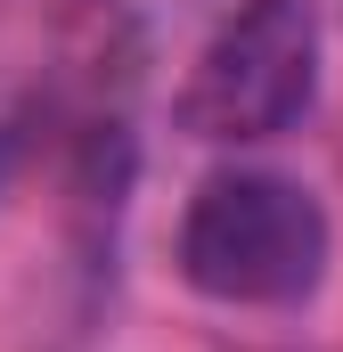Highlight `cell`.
Instances as JSON below:
<instances>
[{
    "label": "cell",
    "mask_w": 343,
    "mask_h": 352,
    "mask_svg": "<svg viewBox=\"0 0 343 352\" xmlns=\"http://www.w3.org/2000/svg\"><path fill=\"white\" fill-rule=\"evenodd\" d=\"M319 90V8L311 0H246L188 66L180 131L213 148L278 140Z\"/></svg>",
    "instance_id": "7a4b0ae2"
},
{
    "label": "cell",
    "mask_w": 343,
    "mask_h": 352,
    "mask_svg": "<svg viewBox=\"0 0 343 352\" xmlns=\"http://www.w3.org/2000/svg\"><path fill=\"white\" fill-rule=\"evenodd\" d=\"M327 213L303 180L286 173H213L188 213H180V246L172 263L196 295L237 303V311H278L303 303L327 278Z\"/></svg>",
    "instance_id": "6da1fadb"
}]
</instances>
